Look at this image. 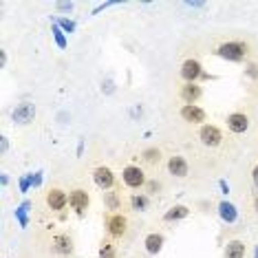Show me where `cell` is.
Masks as SVG:
<instances>
[{"instance_id":"1","label":"cell","mask_w":258,"mask_h":258,"mask_svg":"<svg viewBox=\"0 0 258 258\" xmlns=\"http://www.w3.org/2000/svg\"><path fill=\"white\" fill-rule=\"evenodd\" d=\"M214 55L227 62H243L249 55V44L245 40H227L214 49Z\"/></svg>"},{"instance_id":"2","label":"cell","mask_w":258,"mask_h":258,"mask_svg":"<svg viewBox=\"0 0 258 258\" xmlns=\"http://www.w3.org/2000/svg\"><path fill=\"white\" fill-rule=\"evenodd\" d=\"M104 227L110 238H124L128 232V219L121 212H106L104 214Z\"/></svg>"},{"instance_id":"3","label":"cell","mask_w":258,"mask_h":258,"mask_svg":"<svg viewBox=\"0 0 258 258\" xmlns=\"http://www.w3.org/2000/svg\"><path fill=\"white\" fill-rule=\"evenodd\" d=\"M121 181H124V185L131 187V190H144L146 183H148V177H146L144 168L131 163V166H126L121 170Z\"/></svg>"},{"instance_id":"4","label":"cell","mask_w":258,"mask_h":258,"mask_svg":"<svg viewBox=\"0 0 258 258\" xmlns=\"http://www.w3.org/2000/svg\"><path fill=\"white\" fill-rule=\"evenodd\" d=\"M69 205H71V210L78 216H84L89 212V205H91L89 190H84V187H75V190H71L69 192Z\"/></svg>"},{"instance_id":"5","label":"cell","mask_w":258,"mask_h":258,"mask_svg":"<svg viewBox=\"0 0 258 258\" xmlns=\"http://www.w3.org/2000/svg\"><path fill=\"white\" fill-rule=\"evenodd\" d=\"M93 181H95V185L104 192L115 190V185H117V177L108 166H97L95 170H93Z\"/></svg>"},{"instance_id":"6","label":"cell","mask_w":258,"mask_h":258,"mask_svg":"<svg viewBox=\"0 0 258 258\" xmlns=\"http://www.w3.org/2000/svg\"><path fill=\"white\" fill-rule=\"evenodd\" d=\"M199 139H201L203 146H208V148H216V146L223 144V131L219 126L214 124H203L201 128H199Z\"/></svg>"},{"instance_id":"7","label":"cell","mask_w":258,"mask_h":258,"mask_svg":"<svg viewBox=\"0 0 258 258\" xmlns=\"http://www.w3.org/2000/svg\"><path fill=\"white\" fill-rule=\"evenodd\" d=\"M181 80L183 82H190V84H195V82L199 80H203L205 78V71H203V67H201V62L195 60V57H187V60L181 64Z\"/></svg>"},{"instance_id":"8","label":"cell","mask_w":258,"mask_h":258,"mask_svg":"<svg viewBox=\"0 0 258 258\" xmlns=\"http://www.w3.org/2000/svg\"><path fill=\"white\" fill-rule=\"evenodd\" d=\"M179 115L183 121H187V124L203 126L205 121H208V113H205L199 104H183V106L179 108Z\"/></svg>"},{"instance_id":"9","label":"cell","mask_w":258,"mask_h":258,"mask_svg":"<svg viewBox=\"0 0 258 258\" xmlns=\"http://www.w3.org/2000/svg\"><path fill=\"white\" fill-rule=\"evenodd\" d=\"M33 117H36V106H33L31 102H20L18 106L11 110V119H14V124H20V126L31 124Z\"/></svg>"},{"instance_id":"10","label":"cell","mask_w":258,"mask_h":258,"mask_svg":"<svg viewBox=\"0 0 258 258\" xmlns=\"http://www.w3.org/2000/svg\"><path fill=\"white\" fill-rule=\"evenodd\" d=\"M179 97L183 104H197L199 99L203 97V86L195 82V84H190V82H183L179 89Z\"/></svg>"},{"instance_id":"11","label":"cell","mask_w":258,"mask_h":258,"mask_svg":"<svg viewBox=\"0 0 258 258\" xmlns=\"http://www.w3.org/2000/svg\"><path fill=\"white\" fill-rule=\"evenodd\" d=\"M46 205H49V210H53V212H62L69 205V195L62 187H51V190L46 192Z\"/></svg>"},{"instance_id":"12","label":"cell","mask_w":258,"mask_h":258,"mask_svg":"<svg viewBox=\"0 0 258 258\" xmlns=\"http://www.w3.org/2000/svg\"><path fill=\"white\" fill-rule=\"evenodd\" d=\"M168 172L177 179H185L190 174V163H187L185 157L172 155V157H168Z\"/></svg>"},{"instance_id":"13","label":"cell","mask_w":258,"mask_h":258,"mask_svg":"<svg viewBox=\"0 0 258 258\" xmlns=\"http://www.w3.org/2000/svg\"><path fill=\"white\" fill-rule=\"evenodd\" d=\"M225 121H227V128H230L234 135H243L249 128V117L245 113H230Z\"/></svg>"},{"instance_id":"14","label":"cell","mask_w":258,"mask_h":258,"mask_svg":"<svg viewBox=\"0 0 258 258\" xmlns=\"http://www.w3.org/2000/svg\"><path fill=\"white\" fill-rule=\"evenodd\" d=\"M163 243H166V238H163V234L161 232H150L148 236L144 238V245H146V251L148 254H159V251L163 249Z\"/></svg>"},{"instance_id":"15","label":"cell","mask_w":258,"mask_h":258,"mask_svg":"<svg viewBox=\"0 0 258 258\" xmlns=\"http://www.w3.org/2000/svg\"><path fill=\"white\" fill-rule=\"evenodd\" d=\"M53 249L60 256H69L73 251V238L69 234H57V236H53Z\"/></svg>"},{"instance_id":"16","label":"cell","mask_w":258,"mask_h":258,"mask_svg":"<svg viewBox=\"0 0 258 258\" xmlns=\"http://www.w3.org/2000/svg\"><path fill=\"white\" fill-rule=\"evenodd\" d=\"M190 216V208L183 203H177V205H172V208L168 210L166 214H163V221L166 223H172V221H183Z\"/></svg>"},{"instance_id":"17","label":"cell","mask_w":258,"mask_h":258,"mask_svg":"<svg viewBox=\"0 0 258 258\" xmlns=\"http://www.w3.org/2000/svg\"><path fill=\"white\" fill-rule=\"evenodd\" d=\"M245 251H247V245H245V240H227L225 245V258H245Z\"/></svg>"},{"instance_id":"18","label":"cell","mask_w":258,"mask_h":258,"mask_svg":"<svg viewBox=\"0 0 258 258\" xmlns=\"http://www.w3.org/2000/svg\"><path fill=\"white\" fill-rule=\"evenodd\" d=\"M219 216L225 223H234L238 219V210H236V205L230 203V201H221L219 203Z\"/></svg>"},{"instance_id":"19","label":"cell","mask_w":258,"mask_h":258,"mask_svg":"<svg viewBox=\"0 0 258 258\" xmlns=\"http://www.w3.org/2000/svg\"><path fill=\"white\" fill-rule=\"evenodd\" d=\"M104 205H106L108 212H117V210H121V195L117 190L104 192Z\"/></svg>"},{"instance_id":"20","label":"cell","mask_w":258,"mask_h":258,"mask_svg":"<svg viewBox=\"0 0 258 258\" xmlns=\"http://www.w3.org/2000/svg\"><path fill=\"white\" fill-rule=\"evenodd\" d=\"M150 205V197L146 195V192H135L131 197V208L137 210V212H146Z\"/></svg>"},{"instance_id":"21","label":"cell","mask_w":258,"mask_h":258,"mask_svg":"<svg viewBox=\"0 0 258 258\" xmlns=\"http://www.w3.org/2000/svg\"><path fill=\"white\" fill-rule=\"evenodd\" d=\"M161 157H163V152L157 148V146H150V148H146L142 152V159L148 163V166H159L161 163Z\"/></svg>"},{"instance_id":"22","label":"cell","mask_w":258,"mask_h":258,"mask_svg":"<svg viewBox=\"0 0 258 258\" xmlns=\"http://www.w3.org/2000/svg\"><path fill=\"white\" fill-rule=\"evenodd\" d=\"M97 258H117V247L113 240H102V245H99V256Z\"/></svg>"},{"instance_id":"23","label":"cell","mask_w":258,"mask_h":258,"mask_svg":"<svg viewBox=\"0 0 258 258\" xmlns=\"http://www.w3.org/2000/svg\"><path fill=\"white\" fill-rule=\"evenodd\" d=\"M29 208H31V201H22L18 205V210H16V219H18V223L22 227H27V212H29Z\"/></svg>"},{"instance_id":"24","label":"cell","mask_w":258,"mask_h":258,"mask_svg":"<svg viewBox=\"0 0 258 258\" xmlns=\"http://www.w3.org/2000/svg\"><path fill=\"white\" fill-rule=\"evenodd\" d=\"M53 38H55V44H57V46H60V49H67V46H69L67 33H64V31H62V29H60V27H57V25H55V22H53Z\"/></svg>"},{"instance_id":"25","label":"cell","mask_w":258,"mask_h":258,"mask_svg":"<svg viewBox=\"0 0 258 258\" xmlns=\"http://www.w3.org/2000/svg\"><path fill=\"white\" fill-rule=\"evenodd\" d=\"M55 25L60 27L64 33H73V31H75V22H73V20H69V18H57V20H55Z\"/></svg>"},{"instance_id":"26","label":"cell","mask_w":258,"mask_h":258,"mask_svg":"<svg viewBox=\"0 0 258 258\" xmlns=\"http://www.w3.org/2000/svg\"><path fill=\"white\" fill-rule=\"evenodd\" d=\"M245 78L251 80V82H258V64H247V69H245Z\"/></svg>"},{"instance_id":"27","label":"cell","mask_w":258,"mask_h":258,"mask_svg":"<svg viewBox=\"0 0 258 258\" xmlns=\"http://www.w3.org/2000/svg\"><path fill=\"white\" fill-rule=\"evenodd\" d=\"M144 190H146V195H148V197H150V195H157V192L161 190V183H159V181H148Z\"/></svg>"},{"instance_id":"28","label":"cell","mask_w":258,"mask_h":258,"mask_svg":"<svg viewBox=\"0 0 258 258\" xmlns=\"http://www.w3.org/2000/svg\"><path fill=\"white\" fill-rule=\"evenodd\" d=\"M102 93H104V95H113V93H115V82L110 78H106L102 82Z\"/></svg>"},{"instance_id":"29","label":"cell","mask_w":258,"mask_h":258,"mask_svg":"<svg viewBox=\"0 0 258 258\" xmlns=\"http://www.w3.org/2000/svg\"><path fill=\"white\" fill-rule=\"evenodd\" d=\"M29 185H31V174H27V177L20 179V190H22V192H27Z\"/></svg>"},{"instance_id":"30","label":"cell","mask_w":258,"mask_h":258,"mask_svg":"<svg viewBox=\"0 0 258 258\" xmlns=\"http://www.w3.org/2000/svg\"><path fill=\"white\" fill-rule=\"evenodd\" d=\"M40 183H42V172H36V174H31V185H33V187H38Z\"/></svg>"},{"instance_id":"31","label":"cell","mask_w":258,"mask_h":258,"mask_svg":"<svg viewBox=\"0 0 258 258\" xmlns=\"http://www.w3.org/2000/svg\"><path fill=\"white\" fill-rule=\"evenodd\" d=\"M57 11H73V3H57Z\"/></svg>"},{"instance_id":"32","label":"cell","mask_w":258,"mask_h":258,"mask_svg":"<svg viewBox=\"0 0 258 258\" xmlns=\"http://www.w3.org/2000/svg\"><path fill=\"white\" fill-rule=\"evenodd\" d=\"M251 181H254V187H258V163L254 166V170H251Z\"/></svg>"},{"instance_id":"33","label":"cell","mask_w":258,"mask_h":258,"mask_svg":"<svg viewBox=\"0 0 258 258\" xmlns=\"http://www.w3.org/2000/svg\"><path fill=\"white\" fill-rule=\"evenodd\" d=\"M7 148H9L7 137H0V150H3V152H7Z\"/></svg>"},{"instance_id":"34","label":"cell","mask_w":258,"mask_h":258,"mask_svg":"<svg viewBox=\"0 0 258 258\" xmlns=\"http://www.w3.org/2000/svg\"><path fill=\"white\" fill-rule=\"evenodd\" d=\"M219 185H221L223 195H227V192H230V185H227V181H225V179H221V181H219Z\"/></svg>"},{"instance_id":"35","label":"cell","mask_w":258,"mask_h":258,"mask_svg":"<svg viewBox=\"0 0 258 258\" xmlns=\"http://www.w3.org/2000/svg\"><path fill=\"white\" fill-rule=\"evenodd\" d=\"M110 5H113V3H104V5H97V7H95V11H93V16H95V14H99V11H102V9L110 7Z\"/></svg>"},{"instance_id":"36","label":"cell","mask_w":258,"mask_h":258,"mask_svg":"<svg viewBox=\"0 0 258 258\" xmlns=\"http://www.w3.org/2000/svg\"><path fill=\"white\" fill-rule=\"evenodd\" d=\"M185 7H195V9H203L205 3H185Z\"/></svg>"},{"instance_id":"37","label":"cell","mask_w":258,"mask_h":258,"mask_svg":"<svg viewBox=\"0 0 258 258\" xmlns=\"http://www.w3.org/2000/svg\"><path fill=\"white\" fill-rule=\"evenodd\" d=\"M0 183H3V185L9 183V177H7V174H3V177H0Z\"/></svg>"},{"instance_id":"38","label":"cell","mask_w":258,"mask_h":258,"mask_svg":"<svg viewBox=\"0 0 258 258\" xmlns=\"http://www.w3.org/2000/svg\"><path fill=\"white\" fill-rule=\"evenodd\" d=\"M254 208H256V212H258V197L254 199Z\"/></svg>"},{"instance_id":"39","label":"cell","mask_w":258,"mask_h":258,"mask_svg":"<svg viewBox=\"0 0 258 258\" xmlns=\"http://www.w3.org/2000/svg\"><path fill=\"white\" fill-rule=\"evenodd\" d=\"M254 258H258V247H256V249H254Z\"/></svg>"}]
</instances>
